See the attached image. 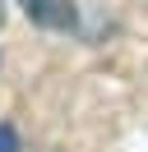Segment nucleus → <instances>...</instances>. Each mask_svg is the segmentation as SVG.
<instances>
[{
    "label": "nucleus",
    "mask_w": 148,
    "mask_h": 152,
    "mask_svg": "<svg viewBox=\"0 0 148 152\" xmlns=\"http://www.w3.org/2000/svg\"><path fill=\"white\" fill-rule=\"evenodd\" d=\"M18 5H23V14L37 28H51V32L74 28V5L70 0H18Z\"/></svg>",
    "instance_id": "1"
},
{
    "label": "nucleus",
    "mask_w": 148,
    "mask_h": 152,
    "mask_svg": "<svg viewBox=\"0 0 148 152\" xmlns=\"http://www.w3.org/2000/svg\"><path fill=\"white\" fill-rule=\"evenodd\" d=\"M0 152H18V138H14V129H5V124H0Z\"/></svg>",
    "instance_id": "2"
},
{
    "label": "nucleus",
    "mask_w": 148,
    "mask_h": 152,
    "mask_svg": "<svg viewBox=\"0 0 148 152\" xmlns=\"http://www.w3.org/2000/svg\"><path fill=\"white\" fill-rule=\"evenodd\" d=\"M0 23H5V5H0Z\"/></svg>",
    "instance_id": "3"
}]
</instances>
